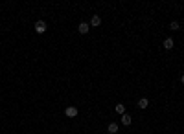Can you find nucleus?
<instances>
[{
  "label": "nucleus",
  "instance_id": "3",
  "mask_svg": "<svg viewBox=\"0 0 184 134\" xmlns=\"http://www.w3.org/2000/svg\"><path fill=\"white\" fill-rule=\"evenodd\" d=\"M64 114H66V118H76L77 116V108L76 107H68L66 110H64Z\"/></svg>",
  "mask_w": 184,
  "mask_h": 134
},
{
  "label": "nucleus",
  "instance_id": "2",
  "mask_svg": "<svg viewBox=\"0 0 184 134\" xmlns=\"http://www.w3.org/2000/svg\"><path fill=\"white\" fill-rule=\"evenodd\" d=\"M46 22H44V20H37L35 22V31L37 33H44V31H46Z\"/></svg>",
  "mask_w": 184,
  "mask_h": 134
},
{
  "label": "nucleus",
  "instance_id": "7",
  "mask_svg": "<svg viewBox=\"0 0 184 134\" xmlns=\"http://www.w3.org/2000/svg\"><path fill=\"white\" fill-rule=\"evenodd\" d=\"M138 107H140V108H147L149 107V99L147 97H140V99H138Z\"/></svg>",
  "mask_w": 184,
  "mask_h": 134
},
{
  "label": "nucleus",
  "instance_id": "10",
  "mask_svg": "<svg viewBox=\"0 0 184 134\" xmlns=\"http://www.w3.org/2000/svg\"><path fill=\"white\" fill-rule=\"evenodd\" d=\"M170 28H171V29H175V31H177V29H179V28H181V24H179L177 20H173V22L170 24Z\"/></svg>",
  "mask_w": 184,
  "mask_h": 134
},
{
  "label": "nucleus",
  "instance_id": "6",
  "mask_svg": "<svg viewBox=\"0 0 184 134\" xmlns=\"http://www.w3.org/2000/svg\"><path fill=\"white\" fill-rule=\"evenodd\" d=\"M118 129H120V125H118V123H109L107 131L111 132V134H116V132H118Z\"/></svg>",
  "mask_w": 184,
  "mask_h": 134
},
{
  "label": "nucleus",
  "instance_id": "4",
  "mask_svg": "<svg viewBox=\"0 0 184 134\" xmlns=\"http://www.w3.org/2000/svg\"><path fill=\"white\" fill-rule=\"evenodd\" d=\"M90 26H92V28L101 26V18H99L98 15H92V18H90Z\"/></svg>",
  "mask_w": 184,
  "mask_h": 134
},
{
  "label": "nucleus",
  "instance_id": "8",
  "mask_svg": "<svg viewBox=\"0 0 184 134\" xmlns=\"http://www.w3.org/2000/svg\"><path fill=\"white\" fill-rule=\"evenodd\" d=\"M173 46H175V41H173V39H164V48L166 50H171Z\"/></svg>",
  "mask_w": 184,
  "mask_h": 134
},
{
  "label": "nucleus",
  "instance_id": "9",
  "mask_svg": "<svg viewBox=\"0 0 184 134\" xmlns=\"http://www.w3.org/2000/svg\"><path fill=\"white\" fill-rule=\"evenodd\" d=\"M116 112L120 114V116H123V114H125V105H122V103H118V105H116Z\"/></svg>",
  "mask_w": 184,
  "mask_h": 134
},
{
  "label": "nucleus",
  "instance_id": "5",
  "mask_svg": "<svg viewBox=\"0 0 184 134\" xmlns=\"http://www.w3.org/2000/svg\"><path fill=\"white\" fill-rule=\"evenodd\" d=\"M131 123H133V118L129 116V114H123V116H122V125L129 127V125H131Z\"/></svg>",
  "mask_w": 184,
  "mask_h": 134
},
{
  "label": "nucleus",
  "instance_id": "1",
  "mask_svg": "<svg viewBox=\"0 0 184 134\" xmlns=\"http://www.w3.org/2000/svg\"><path fill=\"white\" fill-rule=\"evenodd\" d=\"M88 29H90V24H88V22H79V24H77V31L81 33V35L88 33Z\"/></svg>",
  "mask_w": 184,
  "mask_h": 134
},
{
  "label": "nucleus",
  "instance_id": "11",
  "mask_svg": "<svg viewBox=\"0 0 184 134\" xmlns=\"http://www.w3.org/2000/svg\"><path fill=\"white\" fill-rule=\"evenodd\" d=\"M181 83H182V85H184V73H182V77H181Z\"/></svg>",
  "mask_w": 184,
  "mask_h": 134
}]
</instances>
